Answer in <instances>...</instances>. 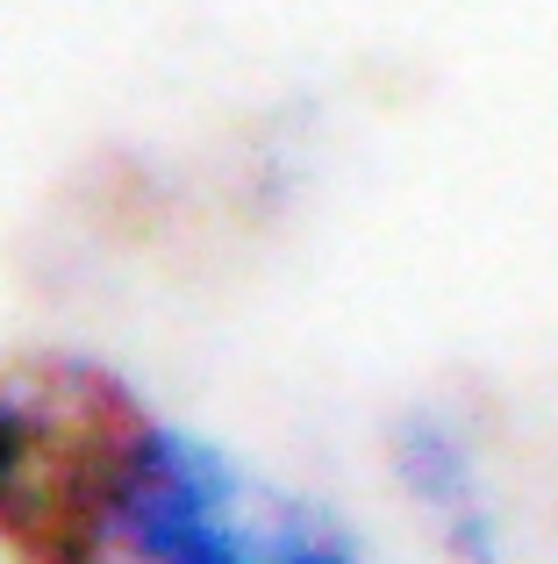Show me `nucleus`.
Instances as JSON below:
<instances>
[{
  "instance_id": "nucleus-2",
  "label": "nucleus",
  "mask_w": 558,
  "mask_h": 564,
  "mask_svg": "<svg viewBox=\"0 0 558 564\" xmlns=\"http://www.w3.org/2000/svg\"><path fill=\"white\" fill-rule=\"evenodd\" d=\"M122 564H373L330 514L293 508L251 465L172 414H143L115 486Z\"/></svg>"
},
{
  "instance_id": "nucleus-3",
  "label": "nucleus",
  "mask_w": 558,
  "mask_h": 564,
  "mask_svg": "<svg viewBox=\"0 0 558 564\" xmlns=\"http://www.w3.org/2000/svg\"><path fill=\"white\" fill-rule=\"evenodd\" d=\"M387 471L416 522L437 536L451 564H502V500L480 443L465 436L459 414L444 408H408L387 436Z\"/></svg>"
},
{
  "instance_id": "nucleus-1",
  "label": "nucleus",
  "mask_w": 558,
  "mask_h": 564,
  "mask_svg": "<svg viewBox=\"0 0 558 564\" xmlns=\"http://www.w3.org/2000/svg\"><path fill=\"white\" fill-rule=\"evenodd\" d=\"M143 400L108 365L0 372V551L14 564H115V479Z\"/></svg>"
}]
</instances>
